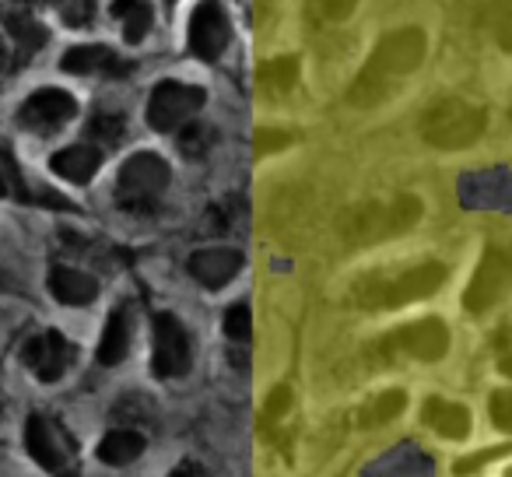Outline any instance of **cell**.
<instances>
[{
	"instance_id": "6da1fadb",
	"label": "cell",
	"mask_w": 512,
	"mask_h": 477,
	"mask_svg": "<svg viewBox=\"0 0 512 477\" xmlns=\"http://www.w3.org/2000/svg\"><path fill=\"white\" fill-rule=\"evenodd\" d=\"M425 32L421 29H400L390 36L379 39V46L372 50L369 64L362 67V74L355 78V85L348 88V102L351 106H379L386 95L393 92L400 78L414 74L425 60Z\"/></svg>"
},
{
	"instance_id": "7a4b0ae2",
	"label": "cell",
	"mask_w": 512,
	"mask_h": 477,
	"mask_svg": "<svg viewBox=\"0 0 512 477\" xmlns=\"http://www.w3.org/2000/svg\"><path fill=\"white\" fill-rule=\"evenodd\" d=\"M484 127H488V113L481 106H474V102L456 99V95L432 102L425 109V116H421V137H425V144L442 151L470 148L484 134Z\"/></svg>"
},
{
	"instance_id": "3957f363",
	"label": "cell",
	"mask_w": 512,
	"mask_h": 477,
	"mask_svg": "<svg viewBox=\"0 0 512 477\" xmlns=\"http://www.w3.org/2000/svg\"><path fill=\"white\" fill-rule=\"evenodd\" d=\"M421 218V200L414 193H400L390 204H369L355 207V211L344 218V235L348 243H379V239H390V235H404L407 228H414Z\"/></svg>"
},
{
	"instance_id": "277c9868",
	"label": "cell",
	"mask_w": 512,
	"mask_h": 477,
	"mask_svg": "<svg viewBox=\"0 0 512 477\" xmlns=\"http://www.w3.org/2000/svg\"><path fill=\"white\" fill-rule=\"evenodd\" d=\"M442 285H446V267L432 260V264L411 267V271H404L393 281H379V278L362 281L355 299H358V306L397 309V306H407V302L428 299V295H435Z\"/></svg>"
},
{
	"instance_id": "5b68a950",
	"label": "cell",
	"mask_w": 512,
	"mask_h": 477,
	"mask_svg": "<svg viewBox=\"0 0 512 477\" xmlns=\"http://www.w3.org/2000/svg\"><path fill=\"white\" fill-rule=\"evenodd\" d=\"M165 186H169V165L151 151H141L123 162L120 179H116V200L127 211H148L162 197Z\"/></svg>"
},
{
	"instance_id": "8992f818",
	"label": "cell",
	"mask_w": 512,
	"mask_h": 477,
	"mask_svg": "<svg viewBox=\"0 0 512 477\" xmlns=\"http://www.w3.org/2000/svg\"><path fill=\"white\" fill-rule=\"evenodd\" d=\"M379 355L393 358V355H411L418 362H439L442 355L449 351V330L442 320L428 316V320H418V323H407V327L393 330L386 334L383 341L376 344Z\"/></svg>"
},
{
	"instance_id": "52a82bcc",
	"label": "cell",
	"mask_w": 512,
	"mask_h": 477,
	"mask_svg": "<svg viewBox=\"0 0 512 477\" xmlns=\"http://www.w3.org/2000/svg\"><path fill=\"white\" fill-rule=\"evenodd\" d=\"M509 292H512V257L491 246L481 257V264H477L467 292H463V306H467V313L481 316L491 306H498Z\"/></svg>"
},
{
	"instance_id": "ba28073f",
	"label": "cell",
	"mask_w": 512,
	"mask_h": 477,
	"mask_svg": "<svg viewBox=\"0 0 512 477\" xmlns=\"http://www.w3.org/2000/svg\"><path fill=\"white\" fill-rule=\"evenodd\" d=\"M207 102L204 88L197 85H179V81H162L155 85L148 99V123L162 134L183 127L193 113H200V106Z\"/></svg>"
},
{
	"instance_id": "9c48e42d",
	"label": "cell",
	"mask_w": 512,
	"mask_h": 477,
	"mask_svg": "<svg viewBox=\"0 0 512 477\" xmlns=\"http://www.w3.org/2000/svg\"><path fill=\"white\" fill-rule=\"evenodd\" d=\"M151 369H155L158 379L186 376V369H190V337H186L183 323L172 313L155 316V358H151Z\"/></svg>"
},
{
	"instance_id": "30bf717a",
	"label": "cell",
	"mask_w": 512,
	"mask_h": 477,
	"mask_svg": "<svg viewBox=\"0 0 512 477\" xmlns=\"http://www.w3.org/2000/svg\"><path fill=\"white\" fill-rule=\"evenodd\" d=\"M228 39H232V25H228V15L221 11V4L218 0H200V8L190 18V50L204 64H214L225 53Z\"/></svg>"
},
{
	"instance_id": "8fae6325",
	"label": "cell",
	"mask_w": 512,
	"mask_h": 477,
	"mask_svg": "<svg viewBox=\"0 0 512 477\" xmlns=\"http://www.w3.org/2000/svg\"><path fill=\"white\" fill-rule=\"evenodd\" d=\"M74 113H78V102H74L71 95L60 92V88H43V92L29 95V99L22 102L18 120H22V127L36 130V134H53V130L64 127Z\"/></svg>"
},
{
	"instance_id": "7c38bea8",
	"label": "cell",
	"mask_w": 512,
	"mask_h": 477,
	"mask_svg": "<svg viewBox=\"0 0 512 477\" xmlns=\"http://www.w3.org/2000/svg\"><path fill=\"white\" fill-rule=\"evenodd\" d=\"M22 358L43 383H57L67 372V365H71L74 348L67 344V337L60 334V330H46V334L32 337V341L25 344Z\"/></svg>"
},
{
	"instance_id": "4fadbf2b",
	"label": "cell",
	"mask_w": 512,
	"mask_h": 477,
	"mask_svg": "<svg viewBox=\"0 0 512 477\" xmlns=\"http://www.w3.org/2000/svg\"><path fill=\"white\" fill-rule=\"evenodd\" d=\"M242 271V253L228 250V246H214V250H200L190 257V274L204 288H225L235 274Z\"/></svg>"
},
{
	"instance_id": "5bb4252c",
	"label": "cell",
	"mask_w": 512,
	"mask_h": 477,
	"mask_svg": "<svg viewBox=\"0 0 512 477\" xmlns=\"http://www.w3.org/2000/svg\"><path fill=\"white\" fill-rule=\"evenodd\" d=\"M50 295L64 306H88L99 295V281L74 267H53L50 271Z\"/></svg>"
},
{
	"instance_id": "9a60e30c",
	"label": "cell",
	"mask_w": 512,
	"mask_h": 477,
	"mask_svg": "<svg viewBox=\"0 0 512 477\" xmlns=\"http://www.w3.org/2000/svg\"><path fill=\"white\" fill-rule=\"evenodd\" d=\"M99 165H102V151L92 148V144H71V148L57 151L50 158V169L57 176H64L67 183H88L99 172Z\"/></svg>"
},
{
	"instance_id": "2e32d148",
	"label": "cell",
	"mask_w": 512,
	"mask_h": 477,
	"mask_svg": "<svg viewBox=\"0 0 512 477\" xmlns=\"http://www.w3.org/2000/svg\"><path fill=\"white\" fill-rule=\"evenodd\" d=\"M67 74H123L127 64L109 46H74L60 60Z\"/></svg>"
},
{
	"instance_id": "e0dca14e",
	"label": "cell",
	"mask_w": 512,
	"mask_h": 477,
	"mask_svg": "<svg viewBox=\"0 0 512 477\" xmlns=\"http://www.w3.org/2000/svg\"><path fill=\"white\" fill-rule=\"evenodd\" d=\"M25 449H29L32 460L43 470H50V474L64 470V456H60V446H57V439H53L43 414H29V421H25Z\"/></svg>"
},
{
	"instance_id": "ac0fdd59",
	"label": "cell",
	"mask_w": 512,
	"mask_h": 477,
	"mask_svg": "<svg viewBox=\"0 0 512 477\" xmlns=\"http://www.w3.org/2000/svg\"><path fill=\"white\" fill-rule=\"evenodd\" d=\"M421 418L446 439H463L470 432V411L463 404H453V400L428 397L425 407H421Z\"/></svg>"
},
{
	"instance_id": "d6986e66",
	"label": "cell",
	"mask_w": 512,
	"mask_h": 477,
	"mask_svg": "<svg viewBox=\"0 0 512 477\" xmlns=\"http://www.w3.org/2000/svg\"><path fill=\"white\" fill-rule=\"evenodd\" d=\"M113 18H120L123 22V39H127L130 46L141 43V39L151 32V22H155L148 0H116Z\"/></svg>"
},
{
	"instance_id": "ffe728a7",
	"label": "cell",
	"mask_w": 512,
	"mask_h": 477,
	"mask_svg": "<svg viewBox=\"0 0 512 477\" xmlns=\"http://www.w3.org/2000/svg\"><path fill=\"white\" fill-rule=\"evenodd\" d=\"M141 453H144V435L127 432V428H120V432H109L106 439L99 442V460L109 463V467L134 463Z\"/></svg>"
},
{
	"instance_id": "44dd1931",
	"label": "cell",
	"mask_w": 512,
	"mask_h": 477,
	"mask_svg": "<svg viewBox=\"0 0 512 477\" xmlns=\"http://www.w3.org/2000/svg\"><path fill=\"white\" fill-rule=\"evenodd\" d=\"M127 348H130V320L127 313H113L106 323V334H102L99 341V362L102 365H116L127 358Z\"/></svg>"
},
{
	"instance_id": "7402d4cb",
	"label": "cell",
	"mask_w": 512,
	"mask_h": 477,
	"mask_svg": "<svg viewBox=\"0 0 512 477\" xmlns=\"http://www.w3.org/2000/svg\"><path fill=\"white\" fill-rule=\"evenodd\" d=\"M4 22H8L11 32H15L18 46H22V57H29V53H36L46 46V29L39 22H32V15H25V11H8Z\"/></svg>"
},
{
	"instance_id": "603a6c76",
	"label": "cell",
	"mask_w": 512,
	"mask_h": 477,
	"mask_svg": "<svg viewBox=\"0 0 512 477\" xmlns=\"http://www.w3.org/2000/svg\"><path fill=\"white\" fill-rule=\"evenodd\" d=\"M260 85L271 88V92H288V88H295V81H299V60L295 57H278L271 60V64L260 67Z\"/></svg>"
},
{
	"instance_id": "cb8c5ba5",
	"label": "cell",
	"mask_w": 512,
	"mask_h": 477,
	"mask_svg": "<svg viewBox=\"0 0 512 477\" xmlns=\"http://www.w3.org/2000/svg\"><path fill=\"white\" fill-rule=\"evenodd\" d=\"M404 407H407V393L404 390H386L383 397H376V404L365 407L358 421H362L365 428H379V425H386V421L397 418Z\"/></svg>"
},
{
	"instance_id": "d4e9b609",
	"label": "cell",
	"mask_w": 512,
	"mask_h": 477,
	"mask_svg": "<svg viewBox=\"0 0 512 477\" xmlns=\"http://www.w3.org/2000/svg\"><path fill=\"white\" fill-rule=\"evenodd\" d=\"M488 25L495 43L512 53V0H488Z\"/></svg>"
},
{
	"instance_id": "484cf974",
	"label": "cell",
	"mask_w": 512,
	"mask_h": 477,
	"mask_svg": "<svg viewBox=\"0 0 512 477\" xmlns=\"http://www.w3.org/2000/svg\"><path fill=\"white\" fill-rule=\"evenodd\" d=\"M221 327H225L228 341H239L246 344L249 337H253V313H249L246 302H239V306H232L225 313V320H221Z\"/></svg>"
},
{
	"instance_id": "4316f807",
	"label": "cell",
	"mask_w": 512,
	"mask_h": 477,
	"mask_svg": "<svg viewBox=\"0 0 512 477\" xmlns=\"http://www.w3.org/2000/svg\"><path fill=\"white\" fill-rule=\"evenodd\" d=\"M292 144V134H285V130H256L253 134V151L256 158L271 155V151H281Z\"/></svg>"
},
{
	"instance_id": "83f0119b",
	"label": "cell",
	"mask_w": 512,
	"mask_h": 477,
	"mask_svg": "<svg viewBox=\"0 0 512 477\" xmlns=\"http://www.w3.org/2000/svg\"><path fill=\"white\" fill-rule=\"evenodd\" d=\"M60 8V15H64V22H71V25H85V22H92V15H95V0H53Z\"/></svg>"
},
{
	"instance_id": "f1b7e54d",
	"label": "cell",
	"mask_w": 512,
	"mask_h": 477,
	"mask_svg": "<svg viewBox=\"0 0 512 477\" xmlns=\"http://www.w3.org/2000/svg\"><path fill=\"white\" fill-rule=\"evenodd\" d=\"M491 421H495V428L512 435V390L491 393Z\"/></svg>"
},
{
	"instance_id": "f546056e",
	"label": "cell",
	"mask_w": 512,
	"mask_h": 477,
	"mask_svg": "<svg viewBox=\"0 0 512 477\" xmlns=\"http://www.w3.org/2000/svg\"><path fill=\"white\" fill-rule=\"evenodd\" d=\"M207 141H211V130L200 127V123H190V127L183 130V137H179V144H183V151H186L190 158L204 155V151H207Z\"/></svg>"
},
{
	"instance_id": "4dcf8cb0",
	"label": "cell",
	"mask_w": 512,
	"mask_h": 477,
	"mask_svg": "<svg viewBox=\"0 0 512 477\" xmlns=\"http://www.w3.org/2000/svg\"><path fill=\"white\" fill-rule=\"evenodd\" d=\"M92 134L102 137V141H120L123 137V116L120 113H99L92 120Z\"/></svg>"
},
{
	"instance_id": "1f68e13d",
	"label": "cell",
	"mask_w": 512,
	"mask_h": 477,
	"mask_svg": "<svg viewBox=\"0 0 512 477\" xmlns=\"http://www.w3.org/2000/svg\"><path fill=\"white\" fill-rule=\"evenodd\" d=\"M502 453H509V446H498V449H481V453H470L463 456L460 463H456V474H474V470L488 467L491 460H498Z\"/></svg>"
},
{
	"instance_id": "d6a6232c",
	"label": "cell",
	"mask_w": 512,
	"mask_h": 477,
	"mask_svg": "<svg viewBox=\"0 0 512 477\" xmlns=\"http://www.w3.org/2000/svg\"><path fill=\"white\" fill-rule=\"evenodd\" d=\"M288 404H292V390H288V386H274V393L267 397V407H264L267 421L281 418V414L288 411Z\"/></svg>"
},
{
	"instance_id": "836d02e7",
	"label": "cell",
	"mask_w": 512,
	"mask_h": 477,
	"mask_svg": "<svg viewBox=\"0 0 512 477\" xmlns=\"http://www.w3.org/2000/svg\"><path fill=\"white\" fill-rule=\"evenodd\" d=\"M355 8H358V0H323V15H327L330 22H344V18H351Z\"/></svg>"
},
{
	"instance_id": "e575fe53",
	"label": "cell",
	"mask_w": 512,
	"mask_h": 477,
	"mask_svg": "<svg viewBox=\"0 0 512 477\" xmlns=\"http://www.w3.org/2000/svg\"><path fill=\"white\" fill-rule=\"evenodd\" d=\"M169 477H207L204 467H197V463H183V467H176Z\"/></svg>"
},
{
	"instance_id": "d590c367",
	"label": "cell",
	"mask_w": 512,
	"mask_h": 477,
	"mask_svg": "<svg viewBox=\"0 0 512 477\" xmlns=\"http://www.w3.org/2000/svg\"><path fill=\"white\" fill-rule=\"evenodd\" d=\"M498 372H502V376H509V379H512V355H505L502 362H498Z\"/></svg>"
},
{
	"instance_id": "8d00e7d4",
	"label": "cell",
	"mask_w": 512,
	"mask_h": 477,
	"mask_svg": "<svg viewBox=\"0 0 512 477\" xmlns=\"http://www.w3.org/2000/svg\"><path fill=\"white\" fill-rule=\"evenodd\" d=\"M8 67V46H4V39H0V71Z\"/></svg>"
},
{
	"instance_id": "74e56055",
	"label": "cell",
	"mask_w": 512,
	"mask_h": 477,
	"mask_svg": "<svg viewBox=\"0 0 512 477\" xmlns=\"http://www.w3.org/2000/svg\"><path fill=\"white\" fill-rule=\"evenodd\" d=\"M8 193V179H4V172H0V197Z\"/></svg>"
},
{
	"instance_id": "f35d334b",
	"label": "cell",
	"mask_w": 512,
	"mask_h": 477,
	"mask_svg": "<svg viewBox=\"0 0 512 477\" xmlns=\"http://www.w3.org/2000/svg\"><path fill=\"white\" fill-rule=\"evenodd\" d=\"M505 477H512V467H509V470H505Z\"/></svg>"
}]
</instances>
